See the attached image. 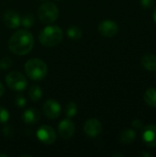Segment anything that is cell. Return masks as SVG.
<instances>
[{
  "label": "cell",
  "mask_w": 156,
  "mask_h": 157,
  "mask_svg": "<svg viewBox=\"0 0 156 157\" xmlns=\"http://www.w3.org/2000/svg\"><path fill=\"white\" fill-rule=\"evenodd\" d=\"M136 138V133L132 129H126L124 130L120 136V141L123 144H131Z\"/></svg>",
  "instance_id": "9a60e30c"
},
{
  "label": "cell",
  "mask_w": 156,
  "mask_h": 157,
  "mask_svg": "<svg viewBox=\"0 0 156 157\" xmlns=\"http://www.w3.org/2000/svg\"><path fill=\"white\" fill-rule=\"evenodd\" d=\"M143 140L148 147H156V125H147L143 130Z\"/></svg>",
  "instance_id": "7c38bea8"
},
{
  "label": "cell",
  "mask_w": 156,
  "mask_h": 157,
  "mask_svg": "<svg viewBox=\"0 0 156 157\" xmlns=\"http://www.w3.org/2000/svg\"><path fill=\"white\" fill-rule=\"evenodd\" d=\"M132 127L135 129H142L143 127V123L141 120H134L131 123Z\"/></svg>",
  "instance_id": "484cf974"
},
{
  "label": "cell",
  "mask_w": 156,
  "mask_h": 157,
  "mask_svg": "<svg viewBox=\"0 0 156 157\" xmlns=\"http://www.w3.org/2000/svg\"><path fill=\"white\" fill-rule=\"evenodd\" d=\"M77 111H78V108H77V105L74 102H69L68 104H66L64 112H65V115L69 119L74 117L77 114Z\"/></svg>",
  "instance_id": "ffe728a7"
},
{
  "label": "cell",
  "mask_w": 156,
  "mask_h": 157,
  "mask_svg": "<svg viewBox=\"0 0 156 157\" xmlns=\"http://www.w3.org/2000/svg\"><path fill=\"white\" fill-rule=\"evenodd\" d=\"M74 132H75V125L69 119L63 120L58 125V133L60 137H62L63 139L67 140L72 138L73 135L74 134Z\"/></svg>",
  "instance_id": "30bf717a"
},
{
  "label": "cell",
  "mask_w": 156,
  "mask_h": 157,
  "mask_svg": "<svg viewBox=\"0 0 156 157\" xmlns=\"http://www.w3.org/2000/svg\"><path fill=\"white\" fill-rule=\"evenodd\" d=\"M40 120V113L36 109H28L22 114V121L24 123L33 125Z\"/></svg>",
  "instance_id": "4fadbf2b"
},
{
  "label": "cell",
  "mask_w": 156,
  "mask_h": 157,
  "mask_svg": "<svg viewBox=\"0 0 156 157\" xmlns=\"http://www.w3.org/2000/svg\"><path fill=\"white\" fill-rule=\"evenodd\" d=\"M21 17L18 15L17 12L12 9L6 10L3 15V21L4 24L9 29H17L20 26Z\"/></svg>",
  "instance_id": "8fae6325"
},
{
  "label": "cell",
  "mask_w": 156,
  "mask_h": 157,
  "mask_svg": "<svg viewBox=\"0 0 156 157\" xmlns=\"http://www.w3.org/2000/svg\"><path fill=\"white\" fill-rule=\"evenodd\" d=\"M29 97L30 100L33 102H37V101L40 100V98H42L41 88L37 85L31 86L29 90Z\"/></svg>",
  "instance_id": "2e32d148"
},
{
  "label": "cell",
  "mask_w": 156,
  "mask_h": 157,
  "mask_svg": "<svg viewBox=\"0 0 156 157\" xmlns=\"http://www.w3.org/2000/svg\"><path fill=\"white\" fill-rule=\"evenodd\" d=\"M0 156H6V157H7V155H0Z\"/></svg>",
  "instance_id": "f546056e"
},
{
  "label": "cell",
  "mask_w": 156,
  "mask_h": 157,
  "mask_svg": "<svg viewBox=\"0 0 156 157\" xmlns=\"http://www.w3.org/2000/svg\"><path fill=\"white\" fill-rule=\"evenodd\" d=\"M97 29L102 36L106 38H112L118 34L119 26L113 20H104L99 23Z\"/></svg>",
  "instance_id": "52a82bcc"
},
{
  "label": "cell",
  "mask_w": 156,
  "mask_h": 157,
  "mask_svg": "<svg viewBox=\"0 0 156 157\" xmlns=\"http://www.w3.org/2000/svg\"><path fill=\"white\" fill-rule=\"evenodd\" d=\"M36 136L40 143L47 145L52 144L56 141V132L49 125L40 126L36 132Z\"/></svg>",
  "instance_id": "8992f818"
},
{
  "label": "cell",
  "mask_w": 156,
  "mask_h": 157,
  "mask_svg": "<svg viewBox=\"0 0 156 157\" xmlns=\"http://www.w3.org/2000/svg\"><path fill=\"white\" fill-rule=\"evenodd\" d=\"M143 155H144V156H151V155H149V154H146V153H143Z\"/></svg>",
  "instance_id": "f1b7e54d"
},
{
  "label": "cell",
  "mask_w": 156,
  "mask_h": 157,
  "mask_svg": "<svg viewBox=\"0 0 156 157\" xmlns=\"http://www.w3.org/2000/svg\"><path fill=\"white\" fill-rule=\"evenodd\" d=\"M57 1H59V0H57Z\"/></svg>",
  "instance_id": "4dcf8cb0"
},
{
  "label": "cell",
  "mask_w": 156,
  "mask_h": 157,
  "mask_svg": "<svg viewBox=\"0 0 156 157\" xmlns=\"http://www.w3.org/2000/svg\"><path fill=\"white\" fill-rule=\"evenodd\" d=\"M34 23H35V17L31 13H25L21 17L20 25H22L24 28L29 29L34 25Z\"/></svg>",
  "instance_id": "d6986e66"
},
{
  "label": "cell",
  "mask_w": 156,
  "mask_h": 157,
  "mask_svg": "<svg viewBox=\"0 0 156 157\" xmlns=\"http://www.w3.org/2000/svg\"><path fill=\"white\" fill-rule=\"evenodd\" d=\"M6 86L14 91L21 92L24 91L28 86V81L26 77L17 71H12L8 73L6 76Z\"/></svg>",
  "instance_id": "5b68a950"
},
{
  "label": "cell",
  "mask_w": 156,
  "mask_h": 157,
  "mask_svg": "<svg viewBox=\"0 0 156 157\" xmlns=\"http://www.w3.org/2000/svg\"><path fill=\"white\" fill-rule=\"evenodd\" d=\"M33 35L27 29H19L16 31L8 40L9 50L17 55H26L33 48Z\"/></svg>",
  "instance_id": "6da1fadb"
},
{
  "label": "cell",
  "mask_w": 156,
  "mask_h": 157,
  "mask_svg": "<svg viewBox=\"0 0 156 157\" xmlns=\"http://www.w3.org/2000/svg\"><path fill=\"white\" fill-rule=\"evenodd\" d=\"M84 132L86 136L96 138L102 132V124L97 119H89L84 124Z\"/></svg>",
  "instance_id": "9c48e42d"
},
{
  "label": "cell",
  "mask_w": 156,
  "mask_h": 157,
  "mask_svg": "<svg viewBox=\"0 0 156 157\" xmlns=\"http://www.w3.org/2000/svg\"><path fill=\"white\" fill-rule=\"evenodd\" d=\"M3 134L5 135V137H12L13 134H14V130L11 126L9 125H6L4 128H3Z\"/></svg>",
  "instance_id": "cb8c5ba5"
},
{
  "label": "cell",
  "mask_w": 156,
  "mask_h": 157,
  "mask_svg": "<svg viewBox=\"0 0 156 157\" xmlns=\"http://www.w3.org/2000/svg\"><path fill=\"white\" fill-rule=\"evenodd\" d=\"M67 36L73 40H79L82 35H83V31L80 28H78L77 26H71L67 29Z\"/></svg>",
  "instance_id": "ac0fdd59"
},
{
  "label": "cell",
  "mask_w": 156,
  "mask_h": 157,
  "mask_svg": "<svg viewBox=\"0 0 156 157\" xmlns=\"http://www.w3.org/2000/svg\"><path fill=\"white\" fill-rule=\"evenodd\" d=\"M24 69L27 76L34 81L42 80L46 76L48 71V67L45 62L38 58L29 59L25 63Z\"/></svg>",
  "instance_id": "3957f363"
},
{
  "label": "cell",
  "mask_w": 156,
  "mask_h": 157,
  "mask_svg": "<svg viewBox=\"0 0 156 157\" xmlns=\"http://www.w3.org/2000/svg\"><path fill=\"white\" fill-rule=\"evenodd\" d=\"M142 65L147 71H156V56L154 54H146L142 58Z\"/></svg>",
  "instance_id": "5bb4252c"
},
{
  "label": "cell",
  "mask_w": 156,
  "mask_h": 157,
  "mask_svg": "<svg viewBox=\"0 0 156 157\" xmlns=\"http://www.w3.org/2000/svg\"><path fill=\"white\" fill-rule=\"evenodd\" d=\"M155 0H141V4L144 8H149L154 4Z\"/></svg>",
  "instance_id": "d4e9b609"
},
{
  "label": "cell",
  "mask_w": 156,
  "mask_h": 157,
  "mask_svg": "<svg viewBox=\"0 0 156 157\" xmlns=\"http://www.w3.org/2000/svg\"><path fill=\"white\" fill-rule=\"evenodd\" d=\"M42 111L48 119L55 120L61 114V106L55 99H48L43 105Z\"/></svg>",
  "instance_id": "ba28073f"
},
{
  "label": "cell",
  "mask_w": 156,
  "mask_h": 157,
  "mask_svg": "<svg viewBox=\"0 0 156 157\" xmlns=\"http://www.w3.org/2000/svg\"><path fill=\"white\" fill-rule=\"evenodd\" d=\"M144 101L148 106L156 108V88H149L144 93Z\"/></svg>",
  "instance_id": "e0dca14e"
},
{
  "label": "cell",
  "mask_w": 156,
  "mask_h": 157,
  "mask_svg": "<svg viewBox=\"0 0 156 157\" xmlns=\"http://www.w3.org/2000/svg\"><path fill=\"white\" fill-rule=\"evenodd\" d=\"M4 93H5V86H4V85L0 82V98L4 95Z\"/></svg>",
  "instance_id": "4316f807"
},
{
  "label": "cell",
  "mask_w": 156,
  "mask_h": 157,
  "mask_svg": "<svg viewBox=\"0 0 156 157\" xmlns=\"http://www.w3.org/2000/svg\"><path fill=\"white\" fill-rule=\"evenodd\" d=\"M59 17V9L54 3L46 2L40 5L38 9V17L41 23L49 25L57 20Z\"/></svg>",
  "instance_id": "277c9868"
},
{
  "label": "cell",
  "mask_w": 156,
  "mask_h": 157,
  "mask_svg": "<svg viewBox=\"0 0 156 157\" xmlns=\"http://www.w3.org/2000/svg\"><path fill=\"white\" fill-rule=\"evenodd\" d=\"M13 65V61L10 57H4L0 60V67L3 70H7Z\"/></svg>",
  "instance_id": "44dd1931"
},
{
  "label": "cell",
  "mask_w": 156,
  "mask_h": 157,
  "mask_svg": "<svg viewBox=\"0 0 156 157\" xmlns=\"http://www.w3.org/2000/svg\"><path fill=\"white\" fill-rule=\"evenodd\" d=\"M9 120V112L0 106V123H6Z\"/></svg>",
  "instance_id": "7402d4cb"
},
{
  "label": "cell",
  "mask_w": 156,
  "mask_h": 157,
  "mask_svg": "<svg viewBox=\"0 0 156 157\" xmlns=\"http://www.w3.org/2000/svg\"><path fill=\"white\" fill-rule=\"evenodd\" d=\"M15 103H16V105H17L18 108H24V107H26V105H27V99H26L23 96L18 95V96L16 98V99H15Z\"/></svg>",
  "instance_id": "603a6c76"
},
{
  "label": "cell",
  "mask_w": 156,
  "mask_h": 157,
  "mask_svg": "<svg viewBox=\"0 0 156 157\" xmlns=\"http://www.w3.org/2000/svg\"><path fill=\"white\" fill-rule=\"evenodd\" d=\"M63 39V29L55 25L45 27L39 35L41 45L45 47H54L62 42Z\"/></svg>",
  "instance_id": "7a4b0ae2"
},
{
  "label": "cell",
  "mask_w": 156,
  "mask_h": 157,
  "mask_svg": "<svg viewBox=\"0 0 156 157\" xmlns=\"http://www.w3.org/2000/svg\"><path fill=\"white\" fill-rule=\"evenodd\" d=\"M153 17H154V20L155 21V23H156V7L154 8V13H153Z\"/></svg>",
  "instance_id": "83f0119b"
}]
</instances>
